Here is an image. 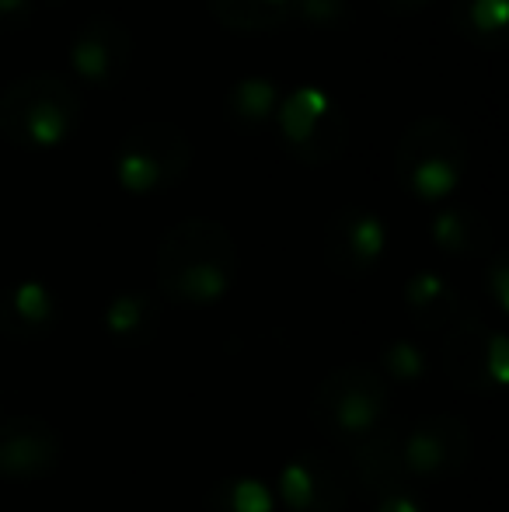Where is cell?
<instances>
[{
	"label": "cell",
	"instance_id": "obj_24",
	"mask_svg": "<svg viewBox=\"0 0 509 512\" xmlns=\"http://www.w3.org/2000/svg\"><path fill=\"white\" fill-rule=\"evenodd\" d=\"M374 499V512H426V499H422V488L412 481H401V485H387L381 492L370 495Z\"/></svg>",
	"mask_w": 509,
	"mask_h": 512
},
{
	"label": "cell",
	"instance_id": "obj_4",
	"mask_svg": "<svg viewBox=\"0 0 509 512\" xmlns=\"http://www.w3.org/2000/svg\"><path fill=\"white\" fill-rule=\"evenodd\" d=\"M391 391L387 380L367 363L335 366L311 398V422L325 439L339 446H356L387 422Z\"/></svg>",
	"mask_w": 509,
	"mask_h": 512
},
{
	"label": "cell",
	"instance_id": "obj_3",
	"mask_svg": "<svg viewBox=\"0 0 509 512\" xmlns=\"http://www.w3.org/2000/svg\"><path fill=\"white\" fill-rule=\"evenodd\" d=\"M468 168L464 129L440 115H422L401 133L394 150V175L419 203H443L454 196Z\"/></svg>",
	"mask_w": 509,
	"mask_h": 512
},
{
	"label": "cell",
	"instance_id": "obj_8",
	"mask_svg": "<svg viewBox=\"0 0 509 512\" xmlns=\"http://www.w3.org/2000/svg\"><path fill=\"white\" fill-rule=\"evenodd\" d=\"M443 370L461 391L492 394L506 384L509 349L506 335L475 314H457L443 342Z\"/></svg>",
	"mask_w": 509,
	"mask_h": 512
},
{
	"label": "cell",
	"instance_id": "obj_27",
	"mask_svg": "<svg viewBox=\"0 0 509 512\" xmlns=\"http://www.w3.org/2000/svg\"><path fill=\"white\" fill-rule=\"evenodd\" d=\"M426 4V0H381V7L387 14H401V11H412V7Z\"/></svg>",
	"mask_w": 509,
	"mask_h": 512
},
{
	"label": "cell",
	"instance_id": "obj_19",
	"mask_svg": "<svg viewBox=\"0 0 509 512\" xmlns=\"http://www.w3.org/2000/svg\"><path fill=\"white\" fill-rule=\"evenodd\" d=\"M210 14L231 32L265 35L290 25L293 0H206Z\"/></svg>",
	"mask_w": 509,
	"mask_h": 512
},
{
	"label": "cell",
	"instance_id": "obj_14",
	"mask_svg": "<svg viewBox=\"0 0 509 512\" xmlns=\"http://www.w3.org/2000/svg\"><path fill=\"white\" fill-rule=\"evenodd\" d=\"M349 471H353V481L367 495L408 481L405 471H401V422H384L367 439L349 446Z\"/></svg>",
	"mask_w": 509,
	"mask_h": 512
},
{
	"label": "cell",
	"instance_id": "obj_21",
	"mask_svg": "<svg viewBox=\"0 0 509 512\" xmlns=\"http://www.w3.org/2000/svg\"><path fill=\"white\" fill-rule=\"evenodd\" d=\"M276 492L262 478H224L206 492L203 512H276Z\"/></svg>",
	"mask_w": 509,
	"mask_h": 512
},
{
	"label": "cell",
	"instance_id": "obj_23",
	"mask_svg": "<svg viewBox=\"0 0 509 512\" xmlns=\"http://www.w3.org/2000/svg\"><path fill=\"white\" fill-rule=\"evenodd\" d=\"M353 21V0H293L290 25L318 28V32H339Z\"/></svg>",
	"mask_w": 509,
	"mask_h": 512
},
{
	"label": "cell",
	"instance_id": "obj_25",
	"mask_svg": "<svg viewBox=\"0 0 509 512\" xmlns=\"http://www.w3.org/2000/svg\"><path fill=\"white\" fill-rule=\"evenodd\" d=\"M35 14V0H0V35L28 28Z\"/></svg>",
	"mask_w": 509,
	"mask_h": 512
},
{
	"label": "cell",
	"instance_id": "obj_7",
	"mask_svg": "<svg viewBox=\"0 0 509 512\" xmlns=\"http://www.w3.org/2000/svg\"><path fill=\"white\" fill-rule=\"evenodd\" d=\"M471 460V429L461 415H422L401 425V471L412 485H436L461 474Z\"/></svg>",
	"mask_w": 509,
	"mask_h": 512
},
{
	"label": "cell",
	"instance_id": "obj_13",
	"mask_svg": "<svg viewBox=\"0 0 509 512\" xmlns=\"http://www.w3.org/2000/svg\"><path fill=\"white\" fill-rule=\"evenodd\" d=\"M60 321V297L39 279H18L0 290V331L18 342L49 335Z\"/></svg>",
	"mask_w": 509,
	"mask_h": 512
},
{
	"label": "cell",
	"instance_id": "obj_6",
	"mask_svg": "<svg viewBox=\"0 0 509 512\" xmlns=\"http://www.w3.org/2000/svg\"><path fill=\"white\" fill-rule=\"evenodd\" d=\"M276 126L286 150L304 164H332L349 147V119L325 88L286 91L276 108Z\"/></svg>",
	"mask_w": 509,
	"mask_h": 512
},
{
	"label": "cell",
	"instance_id": "obj_12",
	"mask_svg": "<svg viewBox=\"0 0 509 512\" xmlns=\"http://www.w3.org/2000/svg\"><path fill=\"white\" fill-rule=\"evenodd\" d=\"M63 460V439L46 418L7 415L0 418V481H39Z\"/></svg>",
	"mask_w": 509,
	"mask_h": 512
},
{
	"label": "cell",
	"instance_id": "obj_20",
	"mask_svg": "<svg viewBox=\"0 0 509 512\" xmlns=\"http://www.w3.org/2000/svg\"><path fill=\"white\" fill-rule=\"evenodd\" d=\"M450 21L468 42L496 49L509 25V0H454Z\"/></svg>",
	"mask_w": 509,
	"mask_h": 512
},
{
	"label": "cell",
	"instance_id": "obj_22",
	"mask_svg": "<svg viewBox=\"0 0 509 512\" xmlns=\"http://www.w3.org/2000/svg\"><path fill=\"white\" fill-rule=\"evenodd\" d=\"M381 377L398 380V384H415L429 373V356L412 338H394L381 349Z\"/></svg>",
	"mask_w": 509,
	"mask_h": 512
},
{
	"label": "cell",
	"instance_id": "obj_9",
	"mask_svg": "<svg viewBox=\"0 0 509 512\" xmlns=\"http://www.w3.org/2000/svg\"><path fill=\"white\" fill-rule=\"evenodd\" d=\"M276 502L286 512H342L349 499V474L328 450H304L279 467Z\"/></svg>",
	"mask_w": 509,
	"mask_h": 512
},
{
	"label": "cell",
	"instance_id": "obj_5",
	"mask_svg": "<svg viewBox=\"0 0 509 512\" xmlns=\"http://www.w3.org/2000/svg\"><path fill=\"white\" fill-rule=\"evenodd\" d=\"M192 164V143L175 122H140L116 150V182L129 196H161L175 189Z\"/></svg>",
	"mask_w": 509,
	"mask_h": 512
},
{
	"label": "cell",
	"instance_id": "obj_18",
	"mask_svg": "<svg viewBox=\"0 0 509 512\" xmlns=\"http://www.w3.org/2000/svg\"><path fill=\"white\" fill-rule=\"evenodd\" d=\"M279 84L265 74H248L241 81L231 84L224 98V112H227V122L234 129H241L245 136H255L262 133L269 122H276V108H279Z\"/></svg>",
	"mask_w": 509,
	"mask_h": 512
},
{
	"label": "cell",
	"instance_id": "obj_26",
	"mask_svg": "<svg viewBox=\"0 0 509 512\" xmlns=\"http://www.w3.org/2000/svg\"><path fill=\"white\" fill-rule=\"evenodd\" d=\"M485 279H489V293H492V300H496V307L509 310V265H506V255H492Z\"/></svg>",
	"mask_w": 509,
	"mask_h": 512
},
{
	"label": "cell",
	"instance_id": "obj_10",
	"mask_svg": "<svg viewBox=\"0 0 509 512\" xmlns=\"http://www.w3.org/2000/svg\"><path fill=\"white\" fill-rule=\"evenodd\" d=\"M387 223L367 206H342L325 223V262L335 276L363 279L381 265Z\"/></svg>",
	"mask_w": 509,
	"mask_h": 512
},
{
	"label": "cell",
	"instance_id": "obj_2",
	"mask_svg": "<svg viewBox=\"0 0 509 512\" xmlns=\"http://www.w3.org/2000/svg\"><path fill=\"white\" fill-rule=\"evenodd\" d=\"M81 95L56 74H25L0 91V136L21 150L46 154L77 133Z\"/></svg>",
	"mask_w": 509,
	"mask_h": 512
},
{
	"label": "cell",
	"instance_id": "obj_17",
	"mask_svg": "<svg viewBox=\"0 0 509 512\" xmlns=\"http://www.w3.org/2000/svg\"><path fill=\"white\" fill-rule=\"evenodd\" d=\"M433 244L450 258H482L492 251V227L478 209L447 206L429 223Z\"/></svg>",
	"mask_w": 509,
	"mask_h": 512
},
{
	"label": "cell",
	"instance_id": "obj_16",
	"mask_svg": "<svg viewBox=\"0 0 509 512\" xmlns=\"http://www.w3.org/2000/svg\"><path fill=\"white\" fill-rule=\"evenodd\" d=\"M102 324L116 345H147L161 328V300L147 290H123L105 304Z\"/></svg>",
	"mask_w": 509,
	"mask_h": 512
},
{
	"label": "cell",
	"instance_id": "obj_15",
	"mask_svg": "<svg viewBox=\"0 0 509 512\" xmlns=\"http://www.w3.org/2000/svg\"><path fill=\"white\" fill-rule=\"evenodd\" d=\"M405 310L419 328H450L461 314V297H457L454 283L447 276L433 269H419L405 279V290H401Z\"/></svg>",
	"mask_w": 509,
	"mask_h": 512
},
{
	"label": "cell",
	"instance_id": "obj_11",
	"mask_svg": "<svg viewBox=\"0 0 509 512\" xmlns=\"http://www.w3.org/2000/svg\"><path fill=\"white\" fill-rule=\"evenodd\" d=\"M70 70L95 88H112L126 77L133 60V35L112 14H95L74 32L67 49Z\"/></svg>",
	"mask_w": 509,
	"mask_h": 512
},
{
	"label": "cell",
	"instance_id": "obj_1",
	"mask_svg": "<svg viewBox=\"0 0 509 512\" xmlns=\"http://www.w3.org/2000/svg\"><path fill=\"white\" fill-rule=\"evenodd\" d=\"M238 276V244L231 230L206 216H192L164 230L157 244V286L182 307H210L224 300Z\"/></svg>",
	"mask_w": 509,
	"mask_h": 512
}]
</instances>
